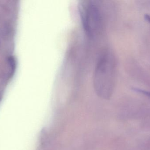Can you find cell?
<instances>
[{"label": "cell", "instance_id": "cell-1", "mask_svg": "<svg viewBox=\"0 0 150 150\" xmlns=\"http://www.w3.org/2000/svg\"><path fill=\"white\" fill-rule=\"evenodd\" d=\"M115 62L112 54L105 51L95 67L93 85L97 95L103 99H108L112 93L114 82Z\"/></svg>", "mask_w": 150, "mask_h": 150}, {"label": "cell", "instance_id": "cell-2", "mask_svg": "<svg viewBox=\"0 0 150 150\" xmlns=\"http://www.w3.org/2000/svg\"><path fill=\"white\" fill-rule=\"evenodd\" d=\"M79 10L86 34L90 38H95L99 34L102 28V13L98 4L96 1H81Z\"/></svg>", "mask_w": 150, "mask_h": 150}, {"label": "cell", "instance_id": "cell-3", "mask_svg": "<svg viewBox=\"0 0 150 150\" xmlns=\"http://www.w3.org/2000/svg\"><path fill=\"white\" fill-rule=\"evenodd\" d=\"M132 90L134 91L139 92V93H141V94H144V95L148 96V97H150V92L146 91L144 90H141V89L137 88H132Z\"/></svg>", "mask_w": 150, "mask_h": 150}, {"label": "cell", "instance_id": "cell-4", "mask_svg": "<svg viewBox=\"0 0 150 150\" xmlns=\"http://www.w3.org/2000/svg\"><path fill=\"white\" fill-rule=\"evenodd\" d=\"M144 19L146 21L148 22H150V15L149 14H146L144 15Z\"/></svg>", "mask_w": 150, "mask_h": 150}]
</instances>
